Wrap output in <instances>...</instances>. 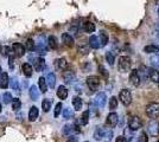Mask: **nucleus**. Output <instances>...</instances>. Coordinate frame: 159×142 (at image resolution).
Instances as JSON below:
<instances>
[{
    "label": "nucleus",
    "instance_id": "23",
    "mask_svg": "<svg viewBox=\"0 0 159 142\" xmlns=\"http://www.w3.org/2000/svg\"><path fill=\"white\" fill-rule=\"evenodd\" d=\"M144 51L146 54H159V46H157V45H147V46L144 47Z\"/></svg>",
    "mask_w": 159,
    "mask_h": 142
},
{
    "label": "nucleus",
    "instance_id": "19",
    "mask_svg": "<svg viewBox=\"0 0 159 142\" xmlns=\"http://www.w3.org/2000/svg\"><path fill=\"white\" fill-rule=\"evenodd\" d=\"M23 74L25 75L26 77H31L32 76V72H33V69H32V65L31 64H29V63H24L23 64Z\"/></svg>",
    "mask_w": 159,
    "mask_h": 142
},
{
    "label": "nucleus",
    "instance_id": "50",
    "mask_svg": "<svg viewBox=\"0 0 159 142\" xmlns=\"http://www.w3.org/2000/svg\"><path fill=\"white\" fill-rule=\"evenodd\" d=\"M151 62H152V64H156V65H157V64H158V58H157V57H156V58L152 57V58H151Z\"/></svg>",
    "mask_w": 159,
    "mask_h": 142
},
{
    "label": "nucleus",
    "instance_id": "42",
    "mask_svg": "<svg viewBox=\"0 0 159 142\" xmlns=\"http://www.w3.org/2000/svg\"><path fill=\"white\" fill-rule=\"evenodd\" d=\"M12 95L10 94V93H5V94L2 95V101H4V103H6V104H8L10 102H12Z\"/></svg>",
    "mask_w": 159,
    "mask_h": 142
},
{
    "label": "nucleus",
    "instance_id": "52",
    "mask_svg": "<svg viewBox=\"0 0 159 142\" xmlns=\"http://www.w3.org/2000/svg\"><path fill=\"white\" fill-rule=\"evenodd\" d=\"M1 109L2 108H1V104H0V113H1Z\"/></svg>",
    "mask_w": 159,
    "mask_h": 142
},
{
    "label": "nucleus",
    "instance_id": "34",
    "mask_svg": "<svg viewBox=\"0 0 159 142\" xmlns=\"http://www.w3.org/2000/svg\"><path fill=\"white\" fill-rule=\"evenodd\" d=\"M89 115H90L89 110H86V111L82 114V116H81V123H82L83 126L88 124V122H89Z\"/></svg>",
    "mask_w": 159,
    "mask_h": 142
},
{
    "label": "nucleus",
    "instance_id": "54",
    "mask_svg": "<svg viewBox=\"0 0 159 142\" xmlns=\"http://www.w3.org/2000/svg\"><path fill=\"white\" fill-rule=\"evenodd\" d=\"M86 142H88V141H86Z\"/></svg>",
    "mask_w": 159,
    "mask_h": 142
},
{
    "label": "nucleus",
    "instance_id": "15",
    "mask_svg": "<svg viewBox=\"0 0 159 142\" xmlns=\"http://www.w3.org/2000/svg\"><path fill=\"white\" fill-rule=\"evenodd\" d=\"M55 67H56L57 70H61V71L66 70V67H68V63H66V58H58V59H56L55 61Z\"/></svg>",
    "mask_w": 159,
    "mask_h": 142
},
{
    "label": "nucleus",
    "instance_id": "1",
    "mask_svg": "<svg viewBox=\"0 0 159 142\" xmlns=\"http://www.w3.org/2000/svg\"><path fill=\"white\" fill-rule=\"evenodd\" d=\"M132 67V61L128 56H121L118 61V68L120 72H128Z\"/></svg>",
    "mask_w": 159,
    "mask_h": 142
},
{
    "label": "nucleus",
    "instance_id": "22",
    "mask_svg": "<svg viewBox=\"0 0 159 142\" xmlns=\"http://www.w3.org/2000/svg\"><path fill=\"white\" fill-rule=\"evenodd\" d=\"M103 135H105V130H103V128L96 127L95 131H94V139H95L96 141H101V140L103 139Z\"/></svg>",
    "mask_w": 159,
    "mask_h": 142
},
{
    "label": "nucleus",
    "instance_id": "21",
    "mask_svg": "<svg viewBox=\"0 0 159 142\" xmlns=\"http://www.w3.org/2000/svg\"><path fill=\"white\" fill-rule=\"evenodd\" d=\"M57 96L61 100H66V97H68V90H66L64 85H60L58 87V89H57Z\"/></svg>",
    "mask_w": 159,
    "mask_h": 142
},
{
    "label": "nucleus",
    "instance_id": "5",
    "mask_svg": "<svg viewBox=\"0 0 159 142\" xmlns=\"http://www.w3.org/2000/svg\"><path fill=\"white\" fill-rule=\"evenodd\" d=\"M87 85L89 87L90 90H98L100 88V85H101V82H100V78L98 76H89L88 78H87Z\"/></svg>",
    "mask_w": 159,
    "mask_h": 142
},
{
    "label": "nucleus",
    "instance_id": "10",
    "mask_svg": "<svg viewBox=\"0 0 159 142\" xmlns=\"http://www.w3.org/2000/svg\"><path fill=\"white\" fill-rule=\"evenodd\" d=\"M147 75H148V78H150L153 83H159V72L157 69L148 68L147 69Z\"/></svg>",
    "mask_w": 159,
    "mask_h": 142
},
{
    "label": "nucleus",
    "instance_id": "26",
    "mask_svg": "<svg viewBox=\"0 0 159 142\" xmlns=\"http://www.w3.org/2000/svg\"><path fill=\"white\" fill-rule=\"evenodd\" d=\"M83 30L86 31L87 33H93L94 31H95V25L92 21H86L83 24Z\"/></svg>",
    "mask_w": 159,
    "mask_h": 142
},
{
    "label": "nucleus",
    "instance_id": "38",
    "mask_svg": "<svg viewBox=\"0 0 159 142\" xmlns=\"http://www.w3.org/2000/svg\"><path fill=\"white\" fill-rule=\"evenodd\" d=\"M10 87L13 89L14 91H19V83H18V81L16 78H12L10 81Z\"/></svg>",
    "mask_w": 159,
    "mask_h": 142
},
{
    "label": "nucleus",
    "instance_id": "46",
    "mask_svg": "<svg viewBox=\"0 0 159 142\" xmlns=\"http://www.w3.org/2000/svg\"><path fill=\"white\" fill-rule=\"evenodd\" d=\"M66 142H79V139L76 136H69V139L66 140Z\"/></svg>",
    "mask_w": 159,
    "mask_h": 142
},
{
    "label": "nucleus",
    "instance_id": "12",
    "mask_svg": "<svg viewBox=\"0 0 159 142\" xmlns=\"http://www.w3.org/2000/svg\"><path fill=\"white\" fill-rule=\"evenodd\" d=\"M37 51L40 54H47V44H45V39L43 36H40L38 43H37Z\"/></svg>",
    "mask_w": 159,
    "mask_h": 142
},
{
    "label": "nucleus",
    "instance_id": "45",
    "mask_svg": "<svg viewBox=\"0 0 159 142\" xmlns=\"http://www.w3.org/2000/svg\"><path fill=\"white\" fill-rule=\"evenodd\" d=\"M79 51L81 52L82 54H87L88 52H89V47H87V46H81L79 47Z\"/></svg>",
    "mask_w": 159,
    "mask_h": 142
},
{
    "label": "nucleus",
    "instance_id": "31",
    "mask_svg": "<svg viewBox=\"0 0 159 142\" xmlns=\"http://www.w3.org/2000/svg\"><path fill=\"white\" fill-rule=\"evenodd\" d=\"M73 105L75 110H80V109L82 108V100L80 98L79 96H76V97L73 98Z\"/></svg>",
    "mask_w": 159,
    "mask_h": 142
},
{
    "label": "nucleus",
    "instance_id": "14",
    "mask_svg": "<svg viewBox=\"0 0 159 142\" xmlns=\"http://www.w3.org/2000/svg\"><path fill=\"white\" fill-rule=\"evenodd\" d=\"M62 41H63V43L66 44V46H69V47L74 46V43H75L73 36L70 33H66V32L62 34Z\"/></svg>",
    "mask_w": 159,
    "mask_h": 142
},
{
    "label": "nucleus",
    "instance_id": "37",
    "mask_svg": "<svg viewBox=\"0 0 159 142\" xmlns=\"http://www.w3.org/2000/svg\"><path fill=\"white\" fill-rule=\"evenodd\" d=\"M21 107V102L18 100V98H14L12 100V109H13L14 111H18Z\"/></svg>",
    "mask_w": 159,
    "mask_h": 142
},
{
    "label": "nucleus",
    "instance_id": "36",
    "mask_svg": "<svg viewBox=\"0 0 159 142\" xmlns=\"http://www.w3.org/2000/svg\"><path fill=\"white\" fill-rule=\"evenodd\" d=\"M73 116H74V111L70 108H66L63 110V117H64V118L69 120V118H71Z\"/></svg>",
    "mask_w": 159,
    "mask_h": 142
},
{
    "label": "nucleus",
    "instance_id": "48",
    "mask_svg": "<svg viewBox=\"0 0 159 142\" xmlns=\"http://www.w3.org/2000/svg\"><path fill=\"white\" fill-rule=\"evenodd\" d=\"M8 65H10L11 69H13V57H12V56L10 57V63H8Z\"/></svg>",
    "mask_w": 159,
    "mask_h": 142
},
{
    "label": "nucleus",
    "instance_id": "43",
    "mask_svg": "<svg viewBox=\"0 0 159 142\" xmlns=\"http://www.w3.org/2000/svg\"><path fill=\"white\" fill-rule=\"evenodd\" d=\"M26 49L29 51L34 50V41H33V39H27L26 41Z\"/></svg>",
    "mask_w": 159,
    "mask_h": 142
},
{
    "label": "nucleus",
    "instance_id": "17",
    "mask_svg": "<svg viewBox=\"0 0 159 142\" xmlns=\"http://www.w3.org/2000/svg\"><path fill=\"white\" fill-rule=\"evenodd\" d=\"M45 81H47V84L50 87V88H51V89L55 88V85H56V76H55V74H53V72L48 74Z\"/></svg>",
    "mask_w": 159,
    "mask_h": 142
},
{
    "label": "nucleus",
    "instance_id": "35",
    "mask_svg": "<svg viewBox=\"0 0 159 142\" xmlns=\"http://www.w3.org/2000/svg\"><path fill=\"white\" fill-rule=\"evenodd\" d=\"M124 140H125V142H131L133 140L132 130H131L129 128L125 129V135H124Z\"/></svg>",
    "mask_w": 159,
    "mask_h": 142
},
{
    "label": "nucleus",
    "instance_id": "41",
    "mask_svg": "<svg viewBox=\"0 0 159 142\" xmlns=\"http://www.w3.org/2000/svg\"><path fill=\"white\" fill-rule=\"evenodd\" d=\"M106 59H107V62H108V64H109V65H113V64H114V62H115V57H114V54H113L112 52H107Z\"/></svg>",
    "mask_w": 159,
    "mask_h": 142
},
{
    "label": "nucleus",
    "instance_id": "18",
    "mask_svg": "<svg viewBox=\"0 0 159 142\" xmlns=\"http://www.w3.org/2000/svg\"><path fill=\"white\" fill-rule=\"evenodd\" d=\"M38 115H39V111H38V108L37 107H32L29 111V120L31 122L36 121L38 118Z\"/></svg>",
    "mask_w": 159,
    "mask_h": 142
},
{
    "label": "nucleus",
    "instance_id": "51",
    "mask_svg": "<svg viewBox=\"0 0 159 142\" xmlns=\"http://www.w3.org/2000/svg\"><path fill=\"white\" fill-rule=\"evenodd\" d=\"M1 74H2V69H1V67H0V76H1Z\"/></svg>",
    "mask_w": 159,
    "mask_h": 142
},
{
    "label": "nucleus",
    "instance_id": "25",
    "mask_svg": "<svg viewBox=\"0 0 159 142\" xmlns=\"http://www.w3.org/2000/svg\"><path fill=\"white\" fill-rule=\"evenodd\" d=\"M38 87H39V90L43 93V94H45L48 90V84H47V81H45V78L44 77H40L39 80H38Z\"/></svg>",
    "mask_w": 159,
    "mask_h": 142
},
{
    "label": "nucleus",
    "instance_id": "11",
    "mask_svg": "<svg viewBox=\"0 0 159 142\" xmlns=\"http://www.w3.org/2000/svg\"><path fill=\"white\" fill-rule=\"evenodd\" d=\"M12 49H13V52L17 57H23L25 54V47H24V45H21L20 43H14Z\"/></svg>",
    "mask_w": 159,
    "mask_h": 142
},
{
    "label": "nucleus",
    "instance_id": "55",
    "mask_svg": "<svg viewBox=\"0 0 159 142\" xmlns=\"http://www.w3.org/2000/svg\"><path fill=\"white\" fill-rule=\"evenodd\" d=\"M157 142H159V141H157Z\"/></svg>",
    "mask_w": 159,
    "mask_h": 142
},
{
    "label": "nucleus",
    "instance_id": "16",
    "mask_svg": "<svg viewBox=\"0 0 159 142\" xmlns=\"http://www.w3.org/2000/svg\"><path fill=\"white\" fill-rule=\"evenodd\" d=\"M8 83H10V77L6 72H2L0 76V88L6 89L8 87Z\"/></svg>",
    "mask_w": 159,
    "mask_h": 142
},
{
    "label": "nucleus",
    "instance_id": "24",
    "mask_svg": "<svg viewBox=\"0 0 159 142\" xmlns=\"http://www.w3.org/2000/svg\"><path fill=\"white\" fill-rule=\"evenodd\" d=\"M48 45L51 47L52 50H56L58 47V43H57V38L55 36H50L48 38Z\"/></svg>",
    "mask_w": 159,
    "mask_h": 142
},
{
    "label": "nucleus",
    "instance_id": "30",
    "mask_svg": "<svg viewBox=\"0 0 159 142\" xmlns=\"http://www.w3.org/2000/svg\"><path fill=\"white\" fill-rule=\"evenodd\" d=\"M38 89L36 85H32L31 88H30V97L32 98L33 101H37L38 100Z\"/></svg>",
    "mask_w": 159,
    "mask_h": 142
},
{
    "label": "nucleus",
    "instance_id": "3",
    "mask_svg": "<svg viewBox=\"0 0 159 142\" xmlns=\"http://www.w3.org/2000/svg\"><path fill=\"white\" fill-rule=\"evenodd\" d=\"M119 100L125 107H128L132 103V94H131V91L128 89H122L119 94Z\"/></svg>",
    "mask_w": 159,
    "mask_h": 142
},
{
    "label": "nucleus",
    "instance_id": "33",
    "mask_svg": "<svg viewBox=\"0 0 159 142\" xmlns=\"http://www.w3.org/2000/svg\"><path fill=\"white\" fill-rule=\"evenodd\" d=\"M109 109H112V110H115V109L118 108V104H119V102H118V98L115 97V96H112L111 97V100H109Z\"/></svg>",
    "mask_w": 159,
    "mask_h": 142
},
{
    "label": "nucleus",
    "instance_id": "29",
    "mask_svg": "<svg viewBox=\"0 0 159 142\" xmlns=\"http://www.w3.org/2000/svg\"><path fill=\"white\" fill-rule=\"evenodd\" d=\"M63 77H64V81L66 83H71L75 80V74H74L73 71H66L63 74Z\"/></svg>",
    "mask_w": 159,
    "mask_h": 142
},
{
    "label": "nucleus",
    "instance_id": "20",
    "mask_svg": "<svg viewBox=\"0 0 159 142\" xmlns=\"http://www.w3.org/2000/svg\"><path fill=\"white\" fill-rule=\"evenodd\" d=\"M89 46L93 47V49H99V47H101V43H100L99 37L92 36V37L89 38Z\"/></svg>",
    "mask_w": 159,
    "mask_h": 142
},
{
    "label": "nucleus",
    "instance_id": "4",
    "mask_svg": "<svg viewBox=\"0 0 159 142\" xmlns=\"http://www.w3.org/2000/svg\"><path fill=\"white\" fill-rule=\"evenodd\" d=\"M143 127V121L139 116H132L128 121V128L131 129L132 131H135V130H139L140 128Z\"/></svg>",
    "mask_w": 159,
    "mask_h": 142
},
{
    "label": "nucleus",
    "instance_id": "7",
    "mask_svg": "<svg viewBox=\"0 0 159 142\" xmlns=\"http://www.w3.org/2000/svg\"><path fill=\"white\" fill-rule=\"evenodd\" d=\"M106 102H107V96L105 93H99L96 94L95 96V100H94V103L98 108H103L106 105Z\"/></svg>",
    "mask_w": 159,
    "mask_h": 142
},
{
    "label": "nucleus",
    "instance_id": "2",
    "mask_svg": "<svg viewBox=\"0 0 159 142\" xmlns=\"http://www.w3.org/2000/svg\"><path fill=\"white\" fill-rule=\"evenodd\" d=\"M146 115L151 118H157L159 117V103L158 102H151L146 105Z\"/></svg>",
    "mask_w": 159,
    "mask_h": 142
},
{
    "label": "nucleus",
    "instance_id": "9",
    "mask_svg": "<svg viewBox=\"0 0 159 142\" xmlns=\"http://www.w3.org/2000/svg\"><path fill=\"white\" fill-rule=\"evenodd\" d=\"M118 122H119V116H118L116 113L112 111V113H109V114H108L106 123L111 127V128H114V127L118 124Z\"/></svg>",
    "mask_w": 159,
    "mask_h": 142
},
{
    "label": "nucleus",
    "instance_id": "47",
    "mask_svg": "<svg viewBox=\"0 0 159 142\" xmlns=\"http://www.w3.org/2000/svg\"><path fill=\"white\" fill-rule=\"evenodd\" d=\"M99 69H100V71H101V74L103 75L105 77H108V74L106 72V70H105V68H103V67H100Z\"/></svg>",
    "mask_w": 159,
    "mask_h": 142
},
{
    "label": "nucleus",
    "instance_id": "27",
    "mask_svg": "<svg viewBox=\"0 0 159 142\" xmlns=\"http://www.w3.org/2000/svg\"><path fill=\"white\" fill-rule=\"evenodd\" d=\"M73 133H75V127L73 124H66L63 128V134L66 136H70Z\"/></svg>",
    "mask_w": 159,
    "mask_h": 142
},
{
    "label": "nucleus",
    "instance_id": "32",
    "mask_svg": "<svg viewBox=\"0 0 159 142\" xmlns=\"http://www.w3.org/2000/svg\"><path fill=\"white\" fill-rule=\"evenodd\" d=\"M42 109H43L45 113H48V111L51 109V100H48V98L43 100V102H42Z\"/></svg>",
    "mask_w": 159,
    "mask_h": 142
},
{
    "label": "nucleus",
    "instance_id": "40",
    "mask_svg": "<svg viewBox=\"0 0 159 142\" xmlns=\"http://www.w3.org/2000/svg\"><path fill=\"white\" fill-rule=\"evenodd\" d=\"M112 137H113V131L112 130H107V131H105V135H103V141L105 142H111L112 141Z\"/></svg>",
    "mask_w": 159,
    "mask_h": 142
},
{
    "label": "nucleus",
    "instance_id": "44",
    "mask_svg": "<svg viewBox=\"0 0 159 142\" xmlns=\"http://www.w3.org/2000/svg\"><path fill=\"white\" fill-rule=\"evenodd\" d=\"M61 110H62V103H57L56 107H55V113H53L55 117H58V116H60Z\"/></svg>",
    "mask_w": 159,
    "mask_h": 142
},
{
    "label": "nucleus",
    "instance_id": "39",
    "mask_svg": "<svg viewBox=\"0 0 159 142\" xmlns=\"http://www.w3.org/2000/svg\"><path fill=\"white\" fill-rule=\"evenodd\" d=\"M138 142H148V135L146 131H141L138 136Z\"/></svg>",
    "mask_w": 159,
    "mask_h": 142
},
{
    "label": "nucleus",
    "instance_id": "13",
    "mask_svg": "<svg viewBox=\"0 0 159 142\" xmlns=\"http://www.w3.org/2000/svg\"><path fill=\"white\" fill-rule=\"evenodd\" d=\"M33 63H34V69H36L38 72H42V71L45 69V61H44V58H42V57L36 58Z\"/></svg>",
    "mask_w": 159,
    "mask_h": 142
},
{
    "label": "nucleus",
    "instance_id": "8",
    "mask_svg": "<svg viewBox=\"0 0 159 142\" xmlns=\"http://www.w3.org/2000/svg\"><path fill=\"white\" fill-rule=\"evenodd\" d=\"M140 81H141V78H140L139 71L137 69L132 70L131 74H129V82H131V84H132L133 87H139Z\"/></svg>",
    "mask_w": 159,
    "mask_h": 142
},
{
    "label": "nucleus",
    "instance_id": "28",
    "mask_svg": "<svg viewBox=\"0 0 159 142\" xmlns=\"http://www.w3.org/2000/svg\"><path fill=\"white\" fill-rule=\"evenodd\" d=\"M99 39H100V43H101V46H105L107 45V43H108V36L105 31H101L99 34Z\"/></svg>",
    "mask_w": 159,
    "mask_h": 142
},
{
    "label": "nucleus",
    "instance_id": "49",
    "mask_svg": "<svg viewBox=\"0 0 159 142\" xmlns=\"http://www.w3.org/2000/svg\"><path fill=\"white\" fill-rule=\"evenodd\" d=\"M115 142H125L124 136H118V137H116V140H115Z\"/></svg>",
    "mask_w": 159,
    "mask_h": 142
},
{
    "label": "nucleus",
    "instance_id": "56",
    "mask_svg": "<svg viewBox=\"0 0 159 142\" xmlns=\"http://www.w3.org/2000/svg\"><path fill=\"white\" fill-rule=\"evenodd\" d=\"M131 142H132V141H131Z\"/></svg>",
    "mask_w": 159,
    "mask_h": 142
},
{
    "label": "nucleus",
    "instance_id": "6",
    "mask_svg": "<svg viewBox=\"0 0 159 142\" xmlns=\"http://www.w3.org/2000/svg\"><path fill=\"white\" fill-rule=\"evenodd\" d=\"M148 133L151 136H158L159 134V123L156 118H152L151 121L148 122Z\"/></svg>",
    "mask_w": 159,
    "mask_h": 142
},
{
    "label": "nucleus",
    "instance_id": "53",
    "mask_svg": "<svg viewBox=\"0 0 159 142\" xmlns=\"http://www.w3.org/2000/svg\"><path fill=\"white\" fill-rule=\"evenodd\" d=\"M158 15H159V6H158Z\"/></svg>",
    "mask_w": 159,
    "mask_h": 142
}]
</instances>
